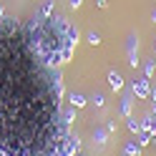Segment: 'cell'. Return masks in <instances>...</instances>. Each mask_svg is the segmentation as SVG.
<instances>
[{
    "mask_svg": "<svg viewBox=\"0 0 156 156\" xmlns=\"http://www.w3.org/2000/svg\"><path fill=\"white\" fill-rule=\"evenodd\" d=\"M131 103H133V93H129V96L121 98V116H126V119L131 116Z\"/></svg>",
    "mask_w": 156,
    "mask_h": 156,
    "instance_id": "obj_6",
    "label": "cell"
},
{
    "mask_svg": "<svg viewBox=\"0 0 156 156\" xmlns=\"http://www.w3.org/2000/svg\"><path fill=\"white\" fill-rule=\"evenodd\" d=\"M154 71H156V63H154V61H149V63L144 66V76L149 78V81H151V76H154Z\"/></svg>",
    "mask_w": 156,
    "mask_h": 156,
    "instance_id": "obj_11",
    "label": "cell"
},
{
    "mask_svg": "<svg viewBox=\"0 0 156 156\" xmlns=\"http://www.w3.org/2000/svg\"><path fill=\"white\" fill-rule=\"evenodd\" d=\"M141 129H149V131H151V136H154V141H156V113H154V111H151V113L141 121Z\"/></svg>",
    "mask_w": 156,
    "mask_h": 156,
    "instance_id": "obj_5",
    "label": "cell"
},
{
    "mask_svg": "<svg viewBox=\"0 0 156 156\" xmlns=\"http://www.w3.org/2000/svg\"><path fill=\"white\" fill-rule=\"evenodd\" d=\"M73 156H81V154H73Z\"/></svg>",
    "mask_w": 156,
    "mask_h": 156,
    "instance_id": "obj_23",
    "label": "cell"
},
{
    "mask_svg": "<svg viewBox=\"0 0 156 156\" xmlns=\"http://www.w3.org/2000/svg\"><path fill=\"white\" fill-rule=\"evenodd\" d=\"M106 131H108V133H116V131H119V126H116V121H108V123H106Z\"/></svg>",
    "mask_w": 156,
    "mask_h": 156,
    "instance_id": "obj_15",
    "label": "cell"
},
{
    "mask_svg": "<svg viewBox=\"0 0 156 156\" xmlns=\"http://www.w3.org/2000/svg\"><path fill=\"white\" fill-rule=\"evenodd\" d=\"M91 101L96 103V108H101V106L106 103V98H103V93H96V96H93V98H91Z\"/></svg>",
    "mask_w": 156,
    "mask_h": 156,
    "instance_id": "obj_14",
    "label": "cell"
},
{
    "mask_svg": "<svg viewBox=\"0 0 156 156\" xmlns=\"http://www.w3.org/2000/svg\"><path fill=\"white\" fill-rule=\"evenodd\" d=\"M136 141H139V146L144 149V146L154 144V136H151V131H149V129H141V131H139V139H136Z\"/></svg>",
    "mask_w": 156,
    "mask_h": 156,
    "instance_id": "obj_7",
    "label": "cell"
},
{
    "mask_svg": "<svg viewBox=\"0 0 156 156\" xmlns=\"http://www.w3.org/2000/svg\"><path fill=\"white\" fill-rule=\"evenodd\" d=\"M78 146H81V139L73 136V133H68V136H63V139L58 141L55 156H73V154H78Z\"/></svg>",
    "mask_w": 156,
    "mask_h": 156,
    "instance_id": "obj_1",
    "label": "cell"
},
{
    "mask_svg": "<svg viewBox=\"0 0 156 156\" xmlns=\"http://www.w3.org/2000/svg\"><path fill=\"white\" fill-rule=\"evenodd\" d=\"M151 18H154V23H156V10H154V13H151Z\"/></svg>",
    "mask_w": 156,
    "mask_h": 156,
    "instance_id": "obj_19",
    "label": "cell"
},
{
    "mask_svg": "<svg viewBox=\"0 0 156 156\" xmlns=\"http://www.w3.org/2000/svg\"><path fill=\"white\" fill-rule=\"evenodd\" d=\"M123 156H133V154H123Z\"/></svg>",
    "mask_w": 156,
    "mask_h": 156,
    "instance_id": "obj_22",
    "label": "cell"
},
{
    "mask_svg": "<svg viewBox=\"0 0 156 156\" xmlns=\"http://www.w3.org/2000/svg\"><path fill=\"white\" fill-rule=\"evenodd\" d=\"M81 3H83V0H68V5H71V8H81Z\"/></svg>",
    "mask_w": 156,
    "mask_h": 156,
    "instance_id": "obj_16",
    "label": "cell"
},
{
    "mask_svg": "<svg viewBox=\"0 0 156 156\" xmlns=\"http://www.w3.org/2000/svg\"><path fill=\"white\" fill-rule=\"evenodd\" d=\"M96 5H98V8H106L108 3H106V0H96Z\"/></svg>",
    "mask_w": 156,
    "mask_h": 156,
    "instance_id": "obj_17",
    "label": "cell"
},
{
    "mask_svg": "<svg viewBox=\"0 0 156 156\" xmlns=\"http://www.w3.org/2000/svg\"><path fill=\"white\" fill-rule=\"evenodd\" d=\"M149 98H151V101L156 103V88H151V96H149Z\"/></svg>",
    "mask_w": 156,
    "mask_h": 156,
    "instance_id": "obj_18",
    "label": "cell"
},
{
    "mask_svg": "<svg viewBox=\"0 0 156 156\" xmlns=\"http://www.w3.org/2000/svg\"><path fill=\"white\" fill-rule=\"evenodd\" d=\"M151 111H154V113H156V103H154V108H151Z\"/></svg>",
    "mask_w": 156,
    "mask_h": 156,
    "instance_id": "obj_21",
    "label": "cell"
},
{
    "mask_svg": "<svg viewBox=\"0 0 156 156\" xmlns=\"http://www.w3.org/2000/svg\"><path fill=\"white\" fill-rule=\"evenodd\" d=\"M68 101H71V106H73V108H83V106L88 103L83 93H71V96H68Z\"/></svg>",
    "mask_w": 156,
    "mask_h": 156,
    "instance_id": "obj_8",
    "label": "cell"
},
{
    "mask_svg": "<svg viewBox=\"0 0 156 156\" xmlns=\"http://www.w3.org/2000/svg\"><path fill=\"white\" fill-rule=\"evenodd\" d=\"M131 93L136 96V98H149L151 96V83H149V78H139V81H133L131 83Z\"/></svg>",
    "mask_w": 156,
    "mask_h": 156,
    "instance_id": "obj_2",
    "label": "cell"
},
{
    "mask_svg": "<svg viewBox=\"0 0 156 156\" xmlns=\"http://www.w3.org/2000/svg\"><path fill=\"white\" fill-rule=\"evenodd\" d=\"M126 53H129V66L136 68V66H139V38H136V35H129Z\"/></svg>",
    "mask_w": 156,
    "mask_h": 156,
    "instance_id": "obj_3",
    "label": "cell"
},
{
    "mask_svg": "<svg viewBox=\"0 0 156 156\" xmlns=\"http://www.w3.org/2000/svg\"><path fill=\"white\" fill-rule=\"evenodd\" d=\"M108 86H111L113 91H121V88H123V78H121L119 71H113V68L108 71Z\"/></svg>",
    "mask_w": 156,
    "mask_h": 156,
    "instance_id": "obj_4",
    "label": "cell"
},
{
    "mask_svg": "<svg viewBox=\"0 0 156 156\" xmlns=\"http://www.w3.org/2000/svg\"><path fill=\"white\" fill-rule=\"evenodd\" d=\"M129 131H131V133H136V136H139V131H141V123L136 121V119H129Z\"/></svg>",
    "mask_w": 156,
    "mask_h": 156,
    "instance_id": "obj_12",
    "label": "cell"
},
{
    "mask_svg": "<svg viewBox=\"0 0 156 156\" xmlns=\"http://www.w3.org/2000/svg\"><path fill=\"white\" fill-rule=\"evenodd\" d=\"M106 136H108L106 129H96V131H93V141H96V144H106Z\"/></svg>",
    "mask_w": 156,
    "mask_h": 156,
    "instance_id": "obj_10",
    "label": "cell"
},
{
    "mask_svg": "<svg viewBox=\"0 0 156 156\" xmlns=\"http://www.w3.org/2000/svg\"><path fill=\"white\" fill-rule=\"evenodd\" d=\"M88 43H91V45H98V43H101V35L96 33V30H91V33H88Z\"/></svg>",
    "mask_w": 156,
    "mask_h": 156,
    "instance_id": "obj_13",
    "label": "cell"
},
{
    "mask_svg": "<svg viewBox=\"0 0 156 156\" xmlns=\"http://www.w3.org/2000/svg\"><path fill=\"white\" fill-rule=\"evenodd\" d=\"M123 154H133V156H141V146H139V141H129L123 146Z\"/></svg>",
    "mask_w": 156,
    "mask_h": 156,
    "instance_id": "obj_9",
    "label": "cell"
},
{
    "mask_svg": "<svg viewBox=\"0 0 156 156\" xmlns=\"http://www.w3.org/2000/svg\"><path fill=\"white\" fill-rule=\"evenodd\" d=\"M154 53H156V41H154Z\"/></svg>",
    "mask_w": 156,
    "mask_h": 156,
    "instance_id": "obj_20",
    "label": "cell"
}]
</instances>
